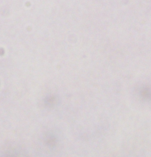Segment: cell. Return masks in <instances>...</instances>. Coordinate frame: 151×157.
Masks as SVG:
<instances>
[{"label":"cell","mask_w":151,"mask_h":157,"mask_svg":"<svg viewBox=\"0 0 151 157\" xmlns=\"http://www.w3.org/2000/svg\"><path fill=\"white\" fill-rule=\"evenodd\" d=\"M141 96L145 99H148L150 96V90L148 88H145L141 92Z\"/></svg>","instance_id":"6da1fadb"},{"label":"cell","mask_w":151,"mask_h":157,"mask_svg":"<svg viewBox=\"0 0 151 157\" xmlns=\"http://www.w3.org/2000/svg\"><path fill=\"white\" fill-rule=\"evenodd\" d=\"M56 101V98L54 96H51L47 99V103L49 105H53L55 104Z\"/></svg>","instance_id":"7a4b0ae2"},{"label":"cell","mask_w":151,"mask_h":157,"mask_svg":"<svg viewBox=\"0 0 151 157\" xmlns=\"http://www.w3.org/2000/svg\"><path fill=\"white\" fill-rule=\"evenodd\" d=\"M48 144L51 145H53L55 143V139L53 137H51L50 139H49L48 140Z\"/></svg>","instance_id":"3957f363"}]
</instances>
